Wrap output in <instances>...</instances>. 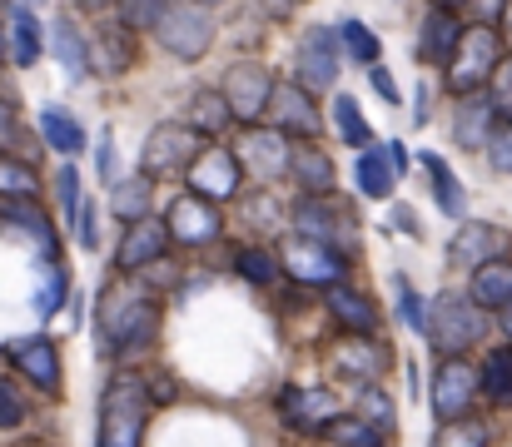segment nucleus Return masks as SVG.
Wrapping results in <instances>:
<instances>
[{"label":"nucleus","instance_id":"nucleus-27","mask_svg":"<svg viewBox=\"0 0 512 447\" xmlns=\"http://www.w3.org/2000/svg\"><path fill=\"white\" fill-rule=\"evenodd\" d=\"M458 35H463V20H458V15H448V10L423 15V30H418V60H423V65H448Z\"/></svg>","mask_w":512,"mask_h":447},{"label":"nucleus","instance_id":"nucleus-31","mask_svg":"<svg viewBox=\"0 0 512 447\" xmlns=\"http://www.w3.org/2000/svg\"><path fill=\"white\" fill-rule=\"evenodd\" d=\"M478 393H483L493 408H508L512 403V348L508 343L483 358V368H478Z\"/></svg>","mask_w":512,"mask_h":447},{"label":"nucleus","instance_id":"nucleus-22","mask_svg":"<svg viewBox=\"0 0 512 447\" xmlns=\"http://www.w3.org/2000/svg\"><path fill=\"white\" fill-rule=\"evenodd\" d=\"M289 174L299 179V194H334L339 174H334V159L319 140H299L289 145Z\"/></svg>","mask_w":512,"mask_h":447},{"label":"nucleus","instance_id":"nucleus-47","mask_svg":"<svg viewBox=\"0 0 512 447\" xmlns=\"http://www.w3.org/2000/svg\"><path fill=\"white\" fill-rule=\"evenodd\" d=\"M65 294H70V274H65L60 264H50V279H45V289H40V298H35V308L50 318V313L65 303Z\"/></svg>","mask_w":512,"mask_h":447},{"label":"nucleus","instance_id":"nucleus-52","mask_svg":"<svg viewBox=\"0 0 512 447\" xmlns=\"http://www.w3.org/2000/svg\"><path fill=\"white\" fill-rule=\"evenodd\" d=\"M95 164H100L105 179H115V140H110V130H105V140H100V149H95Z\"/></svg>","mask_w":512,"mask_h":447},{"label":"nucleus","instance_id":"nucleus-11","mask_svg":"<svg viewBox=\"0 0 512 447\" xmlns=\"http://www.w3.org/2000/svg\"><path fill=\"white\" fill-rule=\"evenodd\" d=\"M473 398H478V368H473L468 358H438L433 388H428L433 418H438V423L468 418V413H473Z\"/></svg>","mask_w":512,"mask_h":447},{"label":"nucleus","instance_id":"nucleus-4","mask_svg":"<svg viewBox=\"0 0 512 447\" xmlns=\"http://www.w3.org/2000/svg\"><path fill=\"white\" fill-rule=\"evenodd\" d=\"M508 50H503V35H498V25H463V35H458V45H453V55H448V65H443V80H448V90L453 95H473V90H483L488 80H493V70H498V60H503Z\"/></svg>","mask_w":512,"mask_h":447},{"label":"nucleus","instance_id":"nucleus-49","mask_svg":"<svg viewBox=\"0 0 512 447\" xmlns=\"http://www.w3.org/2000/svg\"><path fill=\"white\" fill-rule=\"evenodd\" d=\"M55 194H60V214L75 224V214H80V174H75V164H65V169H60Z\"/></svg>","mask_w":512,"mask_h":447},{"label":"nucleus","instance_id":"nucleus-21","mask_svg":"<svg viewBox=\"0 0 512 447\" xmlns=\"http://www.w3.org/2000/svg\"><path fill=\"white\" fill-rule=\"evenodd\" d=\"M234 159H239L244 174L279 179V174H289V140H284L279 130H259V125H249V135H239Z\"/></svg>","mask_w":512,"mask_h":447},{"label":"nucleus","instance_id":"nucleus-37","mask_svg":"<svg viewBox=\"0 0 512 447\" xmlns=\"http://www.w3.org/2000/svg\"><path fill=\"white\" fill-rule=\"evenodd\" d=\"M35 189H40L35 169L0 149V199H35Z\"/></svg>","mask_w":512,"mask_h":447},{"label":"nucleus","instance_id":"nucleus-54","mask_svg":"<svg viewBox=\"0 0 512 447\" xmlns=\"http://www.w3.org/2000/svg\"><path fill=\"white\" fill-rule=\"evenodd\" d=\"M259 5H264V10L274 15V20H284V15H289V10H294L299 0H259Z\"/></svg>","mask_w":512,"mask_h":447},{"label":"nucleus","instance_id":"nucleus-12","mask_svg":"<svg viewBox=\"0 0 512 447\" xmlns=\"http://www.w3.org/2000/svg\"><path fill=\"white\" fill-rule=\"evenodd\" d=\"M5 363L15 373H25V383H35L45 398H60L65 393V378H60V353L45 333H30V338H10L5 343Z\"/></svg>","mask_w":512,"mask_h":447},{"label":"nucleus","instance_id":"nucleus-25","mask_svg":"<svg viewBox=\"0 0 512 447\" xmlns=\"http://www.w3.org/2000/svg\"><path fill=\"white\" fill-rule=\"evenodd\" d=\"M493 125H498V110H493V100H488L483 90L458 95V115H453V140H458V145L483 149L488 135H493Z\"/></svg>","mask_w":512,"mask_h":447},{"label":"nucleus","instance_id":"nucleus-42","mask_svg":"<svg viewBox=\"0 0 512 447\" xmlns=\"http://www.w3.org/2000/svg\"><path fill=\"white\" fill-rule=\"evenodd\" d=\"M329 443L334 447H383V433L358 423V418H334L329 423Z\"/></svg>","mask_w":512,"mask_h":447},{"label":"nucleus","instance_id":"nucleus-60","mask_svg":"<svg viewBox=\"0 0 512 447\" xmlns=\"http://www.w3.org/2000/svg\"><path fill=\"white\" fill-rule=\"evenodd\" d=\"M0 60H5V20H0Z\"/></svg>","mask_w":512,"mask_h":447},{"label":"nucleus","instance_id":"nucleus-40","mask_svg":"<svg viewBox=\"0 0 512 447\" xmlns=\"http://www.w3.org/2000/svg\"><path fill=\"white\" fill-rule=\"evenodd\" d=\"M334 35H339V45L358 60V65H363V70H368V65H378V40H373V30H368L363 20H343Z\"/></svg>","mask_w":512,"mask_h":447},{"label":"nucleus","instance_id":"nucleus-13","mask_svg":"<svg viewBox=\"0 0 512 447\" xmlns=\"http://www.w3.org/2000/svg\"><path fill=\"white\" fill-rule=\"evenodd\" d=\"M343 254L334 249H324V244H314V239H289L284 249H279V274H289L294 284H319V289H334L343 284Z\"/></svg>","mask_w":512,"mask_h":447},{"label":"nucleus","instance_id":"nucleus-58","mask_svg":"<svg viewBox=\"0 0 512 447\" xmlns=\"http://www.w3.org/2000/svg\"><path fill=\"white\" fill-rule=\"evenodd\" d=\"M503 35L512 40V0H503Z\"/></svg>","mask_w":512,"mask_h":447},{"label":"nucleus","instance_id":"nucleus-23","mask_svg":"<svg viewBox=\"0 0 512 447\" xmlns=\"http://www.w3.org/2000/svg\"><path fill=\"white\" fill-rule=\"evenodd\" d=\"M329 363L348 373V378H358V383H373L378 373H383V363H388V348L378 343V338H358V333H348L339 338L334 348H329Z\"/></svg>","mask_w":512,"mask_h":447},{"label":"nucleus","instance_id":"nucleus-9","mask_svg":"<svg viewBox=\"0 0 512 447\" xmlns=\"http://www.w3.org/2000/svg\"><path fill=\"white\" fill-rule=\"evenodd\" d=\"M184 179H189V194H199V199H209V204H229V199H239V189H244V169H239L234 149H224V145L199 149L194 164L184 169Z\"/></svg>","mask_w":512,"mask_h":447},{"label":"nucleus","instance_id":"nucleus-46","mask_svg":"<svg viewBox=\"0 0 512 447\" xmlns=\"http://www.w3.org/2000/svg\"><path fill=\"white\" fill-rule=\"evenodd\" d=\"M393 289H398V313H403V323H408L413 333H423V318H428V308H423V298L413 294V284H408L403 274H393Z\"/></svg>","mask_w":512,"mask_h":447},{"label":"nucleus","instance_id":"nucleus-32","mask_svg":"<svg viewBox=\"0 0 512 447\" xmlns=\"http://www.w3.org/2000/svg\"><path fill=\"white\" fill-rule=\"evenodd\" d=\"M358 189L368 194V199H388L393 194V184H398V174H393V164H388V154L378 145H363V154H358Z\"/></svg>","mask_w":512,"mask_h":447},{"label":"nucleus","instance_id":"nucleus-26","mask_svg":"<svg viewBox=\"0 0 512 447\" xmlns=\"http://www.w3.org/2000/svg\"><path fill=\"white\" fill-rule=\"evenodd\" d=\"M229 125H234V115H229L224 95H219V90H194V100H189V110H184V130L199 135L204 145H219V140L229 135Z\"/></svg>","mask_w":512,"mask_h":447},{"label":"nucleus","instance_id":"nucleus-43","mask_svg":"<svg viewBox=\"0 0 512 447\" xmlns=\"http://www.w3.org/2000/svg\"><path fill=\"white\" fill-rule=\"evenodd\" d=\"M115 10H120V25L125 30H155L165 0H115Z\"/></svg>","mask_w":512,"mask_h":447},{"label":"nucleus","instance_id":"nucleus-24","mask_svg":"<svg viewBox=\"0 0 512 447\" xmlns=\"http://www.w3.org/2000/svg\"><path fill=\"white\" fill-rule=\"evenodd\" d=\"M324 308H329V318L339 323L343 333H358V338H373L378 333V303L368 294H358V289H324Z\"/></svg>","mask_w":512,"mask_h":447},{"label":"nucleus","instance_id":"nucleus-16","mask_svg":"<svg viewBox=\"0 0 512 447\" xmlns=\"http://www.w3.org/2000/svg\"><path fill=\"white\" fill-rule=\"evenodd\" d=\"M165 254H170V229H165V219L145 214V219L125 224L120 249H115V269H120V274H140V269L160 264Z\"/></svg>","mask_w":512,"mask_h":447},{"label":"nucleus","instance_id":"nucleus-33","mask_svg":"<svg viewBox=\"0 0 512 447\" xmlns=\"http://www.w3.org/2000/svg\"><path fill=\"white\" fill-rule=\"evenodd\" d=\"M423 169H428V179H433V194H438V209L443 214H453V219H463V184L453 179V169H448V159L443 154H433V149H423Z\"/></svg>","mask_w":512,"mask_h":447},{"label":"nucleus","instance_id":"nucleus-34","mask_svg":"<svg viewBox=\"0 0 512 447\" xmlns=\"http://www.w3.org/2000/svg\"><path fill=\"white\" fill-rule=\"evenodd\" d=\"M353 418L358 423H368V428H378L383 438L398 428V413H393V398L378 388V383H363V393L353 398Z\"/></svg>","mask_w":512,"mask_h":447},{"label":"nucleus","instance_id":"nucleus-38","mask_svg":"<svg viewBox=\"0 0 512 447\" xmlns=\"http://www.w3.org/2000/svg\"><path fill=\"white\" fill-rule=\"evenodd\" d=\"M334 125H339L343 145H368L373 140V130H368V120H363V110H358V100L343 90V95H334Z\"/></svg>","mask_w":512,"mask_h":447},{"label":"nucleus","instance_id":"nucleus-56","mask_svg":"<svg viewBox=\"0 0 512 447\" xmlns=\"http://www.w3.org/2000/svg\"><path fill=\"white\" fill-rule=\"evenodd\" d=\"M413 120L428 125V90H418V105H413Z\"/></svg>","mask_w":512,"mask_h":447},{"label":"nucleus","instance_id":"nucleus-20","mask_svg":"<svg viewBox=\"0 0 512 447\" xmlns=\"http://www.w3.org/2000/svg\"><path fill=\"white\" fill-rule=\"evenodd\" d=\"M503 254H508V234L498 224H483V219H463L458 234L448 239V259L463 264V269H483Z\"/></svg>","mask_w":512,"mask_h":447},{"label":"nucleus","instance_id":"nucleus-6","mask_svg":"<svg viewBox=\"0 0 512 447\" xmlns=\"http://www.w3.org/2000/svg\"><path fill=\"white\" fill-rule=\"evenodd\" d=\"M155 35H160V45L170 50L174 60L194 65V60H204L209 45H214V15H209V5H199V0H165V10H160V20H155Z\"/></svg>","mask_w":512,"mask_h":447},{"label":"nucleus","instance_id":"nucleus-3","mask_svg":"<svg viewBox=\"0 0 512 447\" xmlns=\"http://www.w3.org/2000/svg\"><path fill=\"white\" fill-rule=\"evenodd\" d=\"M423 333H428V343H433L438 358H468V348L483 343L488 323H483V308L468 294H438L428 303Z\"/></svg>","mask_w":512,"mask_h":447},{"label":"nucleus","instance_id":"nucleus-15","mask_svg":"<svg viewBox=\"0 0 512 447\" xmlns=\"http://www.w3.org/2000/svg\"><path fill=\"white\" fill-rule=\"evenodd\" d=\"M165 229H170V244L204 249V244H214V239L224 234V214H219V204H209V199H199V194H179L170 204Z\"/></svg>","mask_w":512,"mask_h":447},{"label":"nucleus","instance_id":"nucleus-19","mask_svg":"<svg viewBox=\"0 0 512 447\" xmlns=\"http://www.w3.org/2000/svg\"><path fill=\"white\" fill-rule=\"evenodd\" d=\"M0 229L5 234H20L40 249L45 264H60V239H55V224L50 214L35 204V199H0Z\"/></svg>","mask_w":512,"mask_h":447},{"label":"nucleus","instance_id":"nucleus-8","mask_svg":"<svg viewBox=\"0 0 512 447\" xmlns=\"http://www.w3.org/2000/svg\"><path fill=\"white\" fill-rule=\"evenodd\" d=\"M204 149L199 135H189L184 125H155L150 135H145V149H140V174L145 179H174V174H184L189 164H194V154Z\"/></svg>","mask_w":512,"mask_h":447},{"label":"nucleus","instance_id":"nucleus-39","mask_svg":"<svg viewBox=\"0 0 512 447\" xmlns=\"http://www.w3.org/2000/svg\"><path fill=\"white\" fill-rule=\"evenodd\" d=\"M433 447H488V423H483V418H453V423H438Z\"/></svg>","mask_w":512,"mask_h":447},{"label":"nucleus","instance_id":"nucleus-59","mask_svg":"<svg viewBox=\"0 0 512 447\" xmlns=\"http://www.w3.org/2000/svg\"><path fill=\"white\" fill-rule=\"evenodd\" d=\"M503 333H508V348H512V303L503 308Z\"/></svg>","mask_w":512,"mask_h":447},{"label":"nucleus","instance_id":"nucleus-18","mask_svg":"<svg viewBox=\"0 0 512 447\" xmlns=\"http://www.w3.org/2000/svg\"><path fill=\"white\" fill-rule=\"evenodd\" d=\"M294 65H299V85L304 90H329L339 80V35L324 30V25H309L304 40H299Z\"/></svg>","mask_w":512,"mask_h":447},{"label":"nucleus","instance_id":"nucleus-57","mask_svg":"<svg viewBox=\"0 0 512 447\" xmlns=\"http://www.w3.org/2000/svg\"><path fill=\"white\" fill-rule=\"evenodd\" d=\"M463 5H468V0H433V10H448V15H453V10H463Z\"/></svg>","mask_w":512,"mask_h":447},{"label":"nucleus","instance_id":"nucleus-45","mask_svg":"<svg viewBox=\"0 0 512 447\" xmlns=\"http://www.w3.org/2000/svg\"><path fill=\"white\" fill-rule=\"evenodd\" d=\"M488 85H493V95H488V100H493L498 120H508L512 125V60L508 55L498 60V70H493V80H488Z\"/></svg>","mask_w":512,"mask_h":447},{"label":"nucleus","instance_id":"nucleus-29","mask_svg":"<svg viewBox=\"0 0 512 447\" xmlns=\"http://www.w3.org/2000/svg\"><path fill=\"white\" fill-rule=\"evenodd\" d=\"M5 55H10L15 65H25V70L40 60V20H35L25 5H15L10 20H5Z\"/></svg>","mask_w":512,"mask_h":447},{"label":"nucleus","instance_id":"nucleus-55","mask_svg":"<svg viewBox=\"0 0 512 447\" xmlns=\"http://www.w3.org/2000/svg\"><path fill=\"white\" fill-rule=\"evenodd\" d=\"M80 10H90V15H105V10H115V0H75Z\"/></svg>","mask_w":512,"mask_h":447},{"label":"nucleus","instance_id":"nucleus-63","mask_svg":"<svg viewBox=\"0 0 512 447\" xmlns=\"http://www.w3.org/2000/svg\"><path fill=\"white\" fill-rule=\"evenodd\" d=\"M30 5H40V0H30Z\"/></svg>","mask_w":512,"mask_h":447},{"label":"nucleus","instance_id":"nucleus-61","mask_svg":"<svg viewBox=\"0 0 512 447\" xmlns=\"http://www.w3.org/2000/svg\"><path fill=\"white\" fill-rule=\"evenodd\" d=\"M20 447H50V443H20Z\"/></svg>","mask_w":512,"mask_h":447},{"label":"nucleus","instance_id":"nucleus-50","mask_svg":"<svg viewBox=\"0 0 512 447\" xmlns=\"http://www.w3.org/2000/svg\"><path fill=\"white\" fill-rule=\"evenodd\" d=\"M368 85L383 95V105H398V100H403V95H398V80H393L383 65H368Z\"/></svg>","mask_w":512,"mask_h":447},{"label":"nucleus","instance_id":"nucleus-44","mask_svg":"<svg viewBox=\"0 0 512 447\" xmlns=\"http://www.w3.org/2000/svg\"><path fill=\"white\" fill-rule=\"evenodd\" d=\"M483 154H488V164H493L498 174H512V125L508 120H498V125H493V135H488Z\"/></svg>","mask_w":512,"mask_h":447},{"label":"nucleus","instance_id":"nucleus-30","mask_svg":"<svg viewBox=\"0 0 512 447\" xmlns=\"http://www.w3.org/2000/svg\"><path fill=\"white\" fill-rule=\"evenodd\" d=\"M150 194H155V179H145V174L115 179V189H110V214H115L120 224H135V219L150 214Z\"/></svg>","mask_w":512,"mask_h":447},{"label":"nucleus","instance_id":"nucleus-2","mask_svg":"<svg viewBox=\"0 0 512 447\" xmlns=\"http://www.w3.org/2000/svg\"><path fill=\"white\" fill-rule=\"evenodd\" d=\"M150 408H155V398L145 388V373H115L110 388L100 393V438H95V447H140Z\"/></svg>","mask_w":512,"mask_h":447},{"label":"nucleus","instance_id":"nucleus-35","mask_svg":"<svg viewBox=\"0 0 512 447\" xmlns=\"http://www.w3.org/2000/svg\"><path fill=\"white\" fill-rule=\"evenodd\" d=\"M40 135H45V145L60 149L65 159L85 149V130H80V120H75V115H65V110H45V115H40Z\"/></svg>","mask_w":512,"mask_h":447},{"label":"nucleus","instance_id":"nucleus-48","mask_svg":"<svg viewBox=\"0 0 512 447\" xmlns=\"http://www.w3.org/2000/svg\"><path fill=\"white\" fill-rule=\"evenodd\" d=\"M25 413H30V408H25L20 388H15L10 378H0V428H5V433H10V428H20V423H25Z\"/></svg>","mask_w":512,"mask_h":447},{"label":"nucleus","instance_id":"nucleus-14","mask_svg":"<svg viewBox=\"0 0 512 447\" xmlns=\"http://www.w3.org/2000/svg\"><path fill=\"white\" fill-rule=\"evenodd\" d=\"M264 115H269V130H279L284 140H289V135H294V140L324 135V115H319V105H314V95H309L304 85H274Z\"/></svg>","mask_w":512,"mask_h":447},{"label":"nucleus","instance_id":"nucleus-5","mask_svg":"<svg viewBox=\"0 0 512 447\" xmlns=\"http://www.w3.org/2000/svg\"><path fill=\"white\" fill-rule=\"evenodd\" d=\"M294 224H299V239H314V244L334 249L343 259L358 249V214L339 194H299Z\"/></svg>","mask_w":512,"mask_h":447},{"label":"nucleus","instance_id":"nucleus-10","mask_svg":"<svg viewBox=\"0 0 512 447\" xmlns=\"http://www.w3.org/2000/svg\"><path fill=\"white\" fill-rule=\"evenodd\" d=\"M334 418H343V403L329 388H314V383L304 388V383H294V388L279 393V423H284L289 433L319 438V433H329Z\"/></svg>","mask_w":512,"mask_h":447},{"label":"nucleus","instance_id":"nucleus-28","mask_svg":"<svg viewBox=\"0 0 512 447\" xmlns=\"http://www.w3.org/2000/svg\"><path fill=\"white\" fill-rule=\"evenodd\" d=\"M468 298L488 313H503L512 303V264L508 259H493V264H483V269H473V284H468Z\"/></svg>","mask_w":512,"mask_h":447},{"label":"nucleus","instance_id":"nucleus-51","mask_svg":"<svg viewBox=\"0 0 512 447\" xmlns=\"http://www.w3.org/2000/svg\"><path fill=\"white\" fill-rule=\"evenodd\" d=\"M274 214H279V204H274L269 194H259V199H249V219H254V224H274Z\"/></svg>","mask_w":512,"mask_h":447},{"label":"nucleus","instance_id":"nucleus-41","mask_svg":"<svg viewBox=\"0 0 512 447\" xmlns=\"http://www.w3.org/2000/svg\"><path fill=\"white\" fill-rule=\"evenodd\" d=\"M239 274L249 279V284H259V289H269L274 279H279V254L274 249H239Z\"/></svg>","mask_w":512,"mask_h":447},{"label":"nucleus","instance_id":"nucleus-36","mask_svg":"<svg viewBox=\"0 0 512 447\" xmlns=\"http://www.w3.org/2000/svg\"><path fill=\"white\" fill-rule=\"evenodd\" d=\"M50 40H55V55H60V65H65V75L70 80H80L85 75V35L75 30V20H55V30H50Z\"/></svg>","mask_w":512,"mask_h":447},{"label":"nucleus","instance_id":"nucleus-1","mask_svg":"<svg viewBox=\"0 0 512 447\" xmlns=\"http://www.w3.org/2000/svg\"><path fill=\"white\" fill-rule=\"evenodd\" d=\"M155 333H160V303L150 298V289H125V284L100 289L95 308L100 358H135L155 343Z\"/></svg>","mask_w":512,"mask_h":447},{"label":"nucleus","instance_id":"nucleus-17","mask_svg":"<svg viewBox=\"0 0 512 447\" xmlns=\"http://www.w3.org/2000/svg\"><path fill=\"white\" fill-rule=\"evenodd\" d=\"M130 65H135V30H125L120 20H105V15H100L95 35L85 40V70L115 80V75H125Z\"/></svg>","mask_w":512,"mask_h":447},{"label":"nucleus","instance_id":"nucleus-53","mask_svg":"<svg viewBox=\"0 0 512 447\" xmlns=\"http://www.w3.org/2000/svg\"><path fill=\"white\" fill-rule=\"evenodd\" d=\"M10 140H15V110L0 100V145H10Z\"/></svg>","mask_w":512,"mask_h":447},{"label":"nucleus","instance_id":"nucleus-7","mask_svg":"<svg viewBox=\"0 0 512 447\" xmlns=\"http://www.w3.org/2000/svg\"><path fill=\"white\" fill-rule=\"evenodd\" d=\"M274 85H279V80L269 75V65H259V60H239V65L224 70L219 95H224V105H229V115H234L239 125H259L264 110H269Z\"/></svg>","mask_w":512,"mask_h":447},{"label":"nucleus","instance_id":"nucleus-62","mask_svg":"<svg viewBox=\"0 0 512 447\" xmlns=\"http://www.w3.org/2000/svg\"><path fill=\"white\" fill-rule=\"evenodd\" d=\"M199 5H214V0H199Z\"/></svg>","mask_w":512,"mask_h":447}]
</instances>
